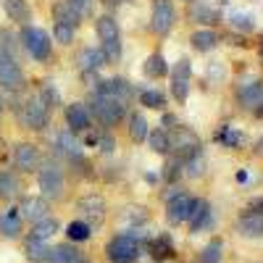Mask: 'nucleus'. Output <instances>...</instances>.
<instances>
[{"label":"nucleus","mask_w":263,"mask_h":263,"mask_svg":"<svg viewBox=\"0 0 263 263\" xmlns=\"http://www.w3.org/2000/svg\"><path fill=\"white\" fill-rule=\"evenodd\" d=\"M166 132H168V153H174V158L190 161V158L203 153L200 137H197L190 126H171Z\"/></svg>","instance_id":"1"},{"label":"nucleus","mask_w":263,"mask_h":263,"mask_svg":"<svg viewBox=\"0 0 263 263\" xmlns=\"http://www.w3.org/2000/svg\"><path fill=\"white\" fill-rule=\"evenodd\" d=\"M105 255L111 263H135L140 255H142V248H140V239L135 232H126V234H116L111 242L105 248Z\"/></svg>","instance_id":"2"},{"label":"nucleus","mask_w":263,"mask_h":263,"mask_svg":"<svg viewBox=\"0 0 263 263\" xmlns=\"http://www.w3.org/2000/svg\"><path fill=\"white\" fill-rule=\"evenodd\" d=\"M98 37H100V50L108 61L121 58V29L114 16H100L98 18Z\"/></svg>","instance_id":"3"},{"label":"nucleus","mask_w":263,"mask_h":263,"mask_svg":"<svg viewBox=\"0 0 263 263\" xmlns=\"http://www.w3.org/2000/svg\"><path fill=\"white\" fill-rule=\"evenodd\" d=\"M18 121L24 124L27 129H32V132L48 129V124H50V111H48V105L40 100V95H29L24 103L18 105Z\"/></svg>","instance_id":"4"},{"label":"nucleus","mask_w":263,"mask_h":263,"mask_svg":"<svg viewBox=\"0 0 263 263\" xmlns=\"http://www.w3.org/2000/svg\"><path fill=\"white\" fill-rule=\"evenodd\" d=\"M37 184H40V192H42L40 197H45V200H58V197H63V190H66L63 171L55 163H45L37 171Z\"/></svg>","instance_id":"5"},{"label":"nucleus","mask_w":263,"mask_h":263,"mask_svg":"<svg viewBox=\"0 0 263 263\" xmlns=\"http://www.w3.org/2000/svg\"><path fill=\"white\" fill-rule=\"evenodd\" d=\"M21 42H24L27 53L34 61H48L50 53H53V42H50L48 32L40 29V27H24L21 29Z\"/></svg>","instance_id":"6"},{"label":"nucleus","mask_w":263,"mask_h":263,"mask_svg":"<svg viewBox=\"0 0 263 263\" xmlns=\"http://www.w3.org/2000/svg\"><path fill=\"white\" fill-rule=\"evenodd\" d=\"M87 108H90V114H92L103 126H116V124L124 119V111H126V108H124L119 100L105 98V95H95L92 103L87 105Z\"/></svg>","instance_id":"7"},{"label":"nucleus","mask_w":263,"mask_h":263,"mask_svg":"<svg viewBox=\"0 0 263 263\" xmlns=\"http://www.w3.org/2000/svg\"><path fill=\"white\" fill-rule=\"evenodd\" d=\"M177 21V11H174L171 0H153V16H150V29L156 34H168V29Z\"/></svg>","instance_id":"8"},{"label":"nucleus","mask_w":263,"mask_h":263,"mask_svg":"<svg viewBox=\"0 0 263 263\" xmlns=\"http://www.w3.org/2000/svg\"><path fill=\"white\" fill-rule=\"evenodd\" d=\"M0 87L11 90V92L24 87V71H21V66L16 63V58L6 55V53H0Z\"/></svg>","instance_id":"9"},{"label":"nucleus","mask_w":263,"mask_h":263,"mask_svg":"<svg viewBox=\"0 0 263 263\" xmlns=\"http://www.w3.org/2000/svg\"><path fill=\"white\" fill-rule=\"evenodd\" d=\"M77 211L82 213V221L90 224V227H98L100 221H105V213H108V205L100 195H84L82 200L77 203Z\"/></svg>","instance_id":"10"},{"label":"nucleus","mask_w":263,"mask_h":263,"mask_svg":"<svg viewBox=\"0 0 263 263\" xmlns=\"http://www.w3.org/2000/svg\"><path fill=\"white\" fill-rule=\"evenodd\" d=\"M190 77H192V66H190L187 58L174 63V69H171V95L177 98V103H184L187 95H190Z\"/></svg>","instance_id":"11"},{"label":"nucleus","mask_w":263,"mask_h":263,"mask_svg":"<svg viewBox=\"0 0 263 263\" xmlns=\"http://www.w3.org/2000/svg\"><path fill=\"white\" fill-rule=\"evenodd\" d=\"M192 203H195V197L187 195V192H177V195H171L168 197V203H166V221L168 224H184L187 221V216L192 211Z\"/></svg>","instance_id":"12"},{"label":"nucleus","mask_w":263,"mask_h":263,"mask_svg":"<svg viewBox=\"0 0 263 263\" xmlns=\"http://www.w3.org/2000/svg\"><path fill=\"white\" fill-rule=\"evenodd\" d=\"M66 124H69L71 135H82V132H90L92 126V114L84 103H71L66 108Z\"/></svg>","instance_id":"13"},{"label":"nucleus","mask_w":263,"mask_h":263,"mask_svg":"<svg viewBox=\"0 0 263 263\" xmlns=\"http://www.w3.org/2000/svg\"><path fill=\"white\" fill-rule=\"evenodd\" d=\"M95 95H105V98H114V100H119L124 108L129 105V100H132V95H135V90H132V84L126 82V79H105V82H100V87H98V92Z\"/></svg>","instance_id":"14"},{"label":"nucleus","mask_w":263,"mask_h":263,"mask_svg":"<svg viewBox=\"0 0 263 263\" xmlns=\"http://www.w3.org/2000/svg\"><path fill=\"white\" fill-rule=\"evenodd\" d=\"M237 229L242 237H263V203H258L255 208L250 205L242 216H239Z\"/></svg>","instance_id":"15"},{"label":"nucleus","mask_w":263,"mask_h":263,"mask_svg":"<svg viewBox=\"0 0 263 263\" xmlns=\"http://www.w3.org/2000/svg\"><path fill=\"white\" fill-rule=\"evenodd\" d=\"M13 166L21 171V174H27V171H34L40 166V150L37 145L32 142H18L13 147Z\"/></svg>","instance_id":"16"},{"label":"nucleus","mask_w":263,"mask_h":263,"mask_svg":"<svg viewBox=\"0 0 263 263\" xmlns=\"http://www.w3.org/2000/svg\"><path fill=\"white\" fill-rule=\"evenodd\" d=\"M187 221H190V232H203V229H208V227L213 224V208H211V203L203 200V197H195Z\"/></svg>","instance_id":"17"},{"label":"nucleus","mask_w":263,"mask_h":263,"mask_svg":"<svg viewBox=\"0 0 263 263\" xmlns=\"http://www.w3.org/2000/svg\"><path fill=\"white\" fill-rule=\"evenodd\" d=\"M55 150L69 161H82V156H84V145L79 142L77 135H71L69 129H61L55 135Z\"/></svg>","instance_id":"18"},{"label":"nucleus","mask_w":263,"mask_h":263,"mask_svg":"<svg viewBox=\"0 0 263 263\" xmlns=\"http://www.w3.org/2000/svg\"><path fill=\"white\" fill-rule=\"evenodd\" d=\"M237 100H239V105H242V108H248V111L258 108L263 103V79H248L245 84H239Z\"/></svg>","instance_id":"19"},{"label":"nucleus","mask_w":263,"mask_h":263,"mask_svg":"<svg viewBox=\"0 0 263 263\" xmlns=\"http://www.w3.org/2000/svg\"><path fill=\"white\" fill-rule=\"evenodd\" d=\"M18 213H21L24 221L37 224V221H42V218L48 216V200L45 197H24L21 205H18Z\"/></svg>","instance_id":"20"},{"label":"nucleus","mask_w":263,"mask_h":263,"mask_svg":"<svg viewBox=\"0 0 263 263\" xmlns=\"http://www.w3.org/2000/svg\"><path fill=\"white\" fill-rule=\"evenodd\" d=\"M79 69L84 71V74H92V71H98V69H103V66L108 63V58L103 55V50L100 48H84L82 53H79Z\"/></svg>","instance_id":"21"},{"label":"nucleus","mask_w":263,"mask_h":263,"mask_svg":"<svg viewBox=\"0 0 263 263\" xmlns=\"http://www.w3.org/2000/svg\"><path fill=\"white\" fill-rule=\"evenodd\" d=\"M21 224H24V218H21L18 208H8L0 218V234L8 237V239H16L21 234Z\"/></svg>","instance_id":"22"},{"label":"nucleus","mask_w":263,"mask_h":263,"mask_svg":"<svg viewBox=\"0 0 263 263\" xmlns=\"http://www.w3.org/2000/svg\"><path fill=\"white\" fill-rule=\"evenodd\" d=\"M21 195V179L16 171H0V200H13Z\"/></svg>","instance_id":"23"},{"label":"nucleus","mask_w":263,"mask_h":263,"mask_svg":"<svg viewBox=\"0 0 263 263\" xmlns=\"http://www.w3.org/2000/svg\"><path fill=\"white\" fill-rule=\"evenodd\" d=\"M45 263H82V253L74 245H58V248H50V255Z\"/></svg>","instance_id":"24"},{"label":"nucleus","mask_w":263,"mask_h":263,"mask_svg":"<svg viewBox=\"0 0 263 263\" xmlns=\"http://www.w3.org/2000/svg\"><path fill=\"white\" fill-rule=\"evenodd\" d=\"M142 71H145V77H150V79H161V77H166V74H168V63H166L163 53H153V55H147V61H145V66H142Z\"/></svg>","instance_id":"25"},{"label":"nucleus","mask_w":263,"mask_h":263,"mask_svg":"<svg viewBox=\"0 0 263 263\" xmlns=\"http://www.w3.org/2000/svg\"><path fill=\"white\" fill-rule=\"evenodd\" d=\"M3 8H6V13L13 21H18V24H24V27H27V21L32 18V11L27 6V0H3Z\"/></svg>","instance_id":"26"},{"label":"nucleus","mask_w":263,"mask_h":263,"mask_svg":"<svg viewBox=\"0 0 263 263\" xmlns=\"http://www.w3.org/2000/svg\"><path fill=\"white\" fill-rule=\"evenodd\" d=\"M190 42H192V48H195V50L205 53V50H213V48L218 45V34L211 32V29H197V32H192Z\"/></svg>","instance_id":"27"},{"label":"nucleus","mask_w":263,"mask_h":263,"mask_svg":"<svg viewBox=\"0 0 263 263\" xmlns=\"http://www.w3.org/2000/svg\"><path fill=\"white\" fill-rule=\"evenodd\" d=\"M50 255V248L45 239H34V237H27V258L32 263H45Z\"/></svg>","instance_id":"28"},{"label":"nucleus","mask_w":263,"mask_h":263,"mask_svg":"<svg viewBox=\"0 0 263 263\" xmlns=\"http://www.w3.org/2000/svg\"><path fill=\"white\" fill-rule=\"evenodd\" d=\"M150 135V129H147V119L142 114H132L129 116V137L135 140V142H145Z\"/></svg>","instance_id":"29"},{"label":"nucleus","mask_w":263,"mask_h":263,"mask_svg":"<svg viewBox=\"0 0 263 263\" xmlns=\"http://www.w3.org/2000/svg\"><path fill=\"white\" fill-rule=\"evenodd\" d=\"M147 250L153 253V258H158V260H163V258H171V255H174L171 237H168V234H161V237H156V239H153V242L147 245Z\"/></svg>","instance_id":"30"},{"label":"nucleus","mask_w":263,"mask_h":263,"mask_svg":"<svg viewBox=\"0 0 263 263\" xmlns=\"http://www.w3.org/2000/svg\"><path fill=\"white\" fill-rule=\"evenodd\" d=\"M55 232H58V221H55V218H50V216H45L42 221L32 224L29 237H34V239H48V237H53Z\"/></svg>","instance_id":"31"},{"label":"nucleus","mask_w":263,"mask_h":263,"mask_svg":"<svg viewBox=\"0 0 263 263\" xmlns=\"http://www.w3.org/2000/svg\"><path fill=\"white\" fill-rule=\"evenodd\" d=\"M66 237H69L71 242H84V239L92 237V227L84 224L82 218H77V221H71L69 227H66Z\"/></svg>","instance_id":"32"},{"label":"nucleus","mask_w":263,"mask_h":263,"mask_svg":"<svg viewBox=\"0 0 263 263\" xmlns=\"http://www.w3.org/2000/svg\"><path fill=\"white\" fill-rule=\"evenodd\" d=\"M145 142H147L153 150H156V153L166 156V153H168V132H166V129H153Z\"/></svg>","instance_id":"33"},{"label":"nucleus","mask_w":263,"mask_h":263,"mask_svg":"<svg viewBox=\"0 0 263 263\" xmlns=\"http://www.w3.org/2000/svg\"><path fill=\"white\" fill-rule=\"evenodd\" d=\"M221 253H224V242L216 237V239H211V242L203 248L200 263H218V260H221Z\"/></svg>","instance_id":"34"},{"label":"nucleus","mask_w":263,"mask_h":263,"mask_svg":"<svg viewBox=\"0 0 263 263\" xmlns=\"http://www.w3.org/2000/svg\"><path fill=\"white\" fill-rule=\"evenodd\" d=\"M37 95H40L42 103L48 105V111H53V108L61 105V95H58V90H55V84H53V82H45V84H42Z\"/></svg>","instance_id":"35"},{"label":"nucleus","mask_w":263,"mask_h":263,"mask_svg":"<svg viewBox=\"0 0 263 263\" xmlns=\"http://www.w3.org/2000/svg\"><path fill=\"white\" fill-rule=\"evenodd\" d=\"M63 6L69 8L79 21H82L84 16H90V13H92V0H63Z\"/></svg>","instance_id":"36"},{"label":"nucleus","mask_w":263,"mask_h":263,"mask_svg":"<svg viewBox=\"0 0 263 263\" xmlns=\"http://www.w3.org/2000/svg\"><path fill=\"white\" fill-rule=\"evenodd\" d=\"M53 34H55V42H61V45H69V42H74L77 27H71V24H63V21H55Z\"/></svg>","instance_id":"37"},{"label":"nucleus","mask_w":263,"mask_h":263,"mask_svg":"<svg viewBox=\"0 0 263 263\" xmlns=\"http://www.w3.org/2000/svg\"><path fill=\"white\" fill-rule=\"evenodd\" d=\"M218 142L227 145V147H239V145H242V132H237L232 126H224L221 135H218Z\"/></svg>","instance_id":"38"},{"label":"nucleus","mask_w":263,"mask_h":263,"mask_svg":"<svg viewBox=\"0 0 263 263\" xmlns=\"http://www.w3.org/2000/svg\"><path fill=\"white\" fill-rule=\"evenodd\" d=\"M182 174H184V161H179V158H171V161L163 166V179H166V182H177Z\"/></svg>","instance_id":"39"},{"label":"nucleus","mask_w":263,"mask_h":263,"mask_svg":"<svg viewBox=\"0 0 263 263\" xmlns=\"http://www.w3.org/2000/svg\"><path fill=\"white\" fill-rule=\"evenodd\" d=\"M140 100H142V105H147V108H163V105H166V98H163L161 92H156V90H145V92L140 95Z\"/></svg>","instance_id":"40"},{"label":"nucleus","mask_w":263,"mask_h":263,"mask_svg":"<svg viewBox=\"0 0 263 263\" xmlns=\"http://www.w3.org/2000/svg\"><path fill=\"white\" fill-rule=\"evenodd\" d=\"M203 166H205L203 153H200V156H195V158H190V161H184V177H200Z\"/></svg>","instance_id":"41"},{"label":"nucleus","mask_w":263,"mask_h":263,"mask_svg":"<svg viewBox=\"0 0 263 263\" xmlns=\"http://www.w3.org/2000/svg\"><path fill=\"white\" fill-rule=\"evenodd\" d=\"M53 13H55V21H63V24H71V27H79V18H77V16H74V13L69 11V8H66L63 3H58Z\"/></svg>","instance_id":"42"},{"label":"nucleus","mask_w":263,"mask_h":263,"mask_svg":"<svg viewBox=\"0 0 263 263\" xmlns=\"http://www.w3.org/2000/svg\"><path fill=\"white\" fill-rule=\"evenodd\" d=\"M232 27H237V29H242V32H250L253 27H255V21L248 16V13H232Z\"/></svg>","instance_id":"43"},{"label":"nucleus","mask_w":263,"mask_h":263,"mask_svg":"<svg viewBox=\"0 0 263 263\" xmlns=\"http://www.w3.org/2000/svg\"><path fill=\"white\" fill-rule=\"evenodd\" d=\"M192 13H195V18H197V21H203V24H213V21L218 18V13H216V11H211L208 6H197Z\"/></svg>","instance_id":"44"},{"label":"nucleus","mask_w":263,"mask_h":263,"mask_svg":"<svg viewBox=\"0 0 263 263\" xmlns=\"http://www.w3.org/2000/svg\"><path fill=\"white\" fill-rule=\"evenodd\" d=\"M98 150L100 153H114V137L111 135H100L98 137Z\"/></svg>","instance_id":"45"},{"label":"nucleus","mask_w":263,"mask_h":263,"mask_svg":"<svg viewBox=\"0 0 263 263\" xmlns=\"http://www.w3.org/2000/svg\"><path fill=\"white\" fill-rule=\"evenodd\" d=\"M253 150H255V156H260V158H263V137L255 142V147H253Z\"/></svg>","instance_id":"46"},{"label":"nucleus","mask_w":263,"mask_h":263,"mask_svg":"<svg viewBox=\"0 0 263 263\" xmlns=\"http://www.w3.org/2000/svg\"><path fill=\"white\" fill-rule=\"evenodd\" d=\"M163 124L168 126V124H177V119H174V116H163Z\"/></svg>","instance_id":"47"},{"label":"nucleus","mask_w":263,"mask_h":263,"mask_svg":"<svg viewBox=\"0 0 263 263\" xmlns=\"http://www.w3.org/2000/svg\"><path fill=\"white\" fill-rule=\"evenodd\" d=\"M255 116H258V119H263V103H260V105L255 108Z\"/></svg>","instance_id":"48"},{"label":"nucleus","mask_w":263,"mask_h":263,"mask_svg":"<svg viewBox=\"0 0 263 263\" xmlns=\"http://www.w3.org/2000/svg\"><path fill=\"white\" fill-rule=\"evenodd\" d=\"M0 114H3V98H0Z\"/></svg>","instance_id":"49"},{"label":"nucleus","mask_w":263,"mask_h":263,"mask_svg":"<svg viewBox=\"0 0 263 263\" xmlns=\"http://www.w3.org/2000/svg\"><path fill=\"white\" fill-rule=\"evenodd\" d=\"M260 58H263V45H260Z\"/></svg>","instance_id":"50"},{"label":"nucleus","mask_w":263,"mask_h":263,"mask_svg":"<svg viewBox=\"0 0 263 263\" xmlns=\"http://www.w3.org/2000/svg\"><path fill=\"white\" fill-rule=\"evenodd\" d=\"M0 218H3V213H0Z\"/></svg>","instance_id":"51"},{"label":"nucleus","mask_w":263,"mask_h":263,"mask_svg":"<svg viewBox=\"0 0 263 263\" xmlns=\"http://www.w3.org/2000/svg\"><path fill=\"white\" fill-rule=\"evenodd\" d=\"M82 263H87V260H82Z\"/></svg>","instance_id":"52"},{"label":"nucleus","mask_w":263,"mask_h":263,"mask_svg":"<svg viewBox=\"0 0 263 263\" xmlns=\"http://www.w3.org/2000/svg\"><path fill=\"white\" fill-rule=\"evenodd\" d=\"M260 203H263V200H260Z\"/></svg>","instance_id":"53"}]
</instances>
